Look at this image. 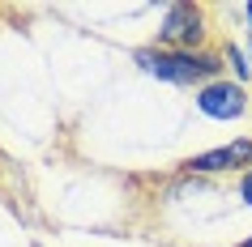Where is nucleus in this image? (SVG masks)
<instances>
[{"instance_id": "1", "label": "nucleus", "mask_w": 252, "mask_h": 247, "mask_svg": "<svg viewBox=\"0 0 252 247\" xmlns=\"http://www.w3.org/2000/svg\"><path fill=\"white\" fill-rule=\"evenodd\" d=\"M137 68L150 73L158 81H171V85H214L222 81V55L214 52H162V47H146L137 52Z\"/></svg>"}, {"instance_id": "2", "label": "nucleus", "mask_w": 252, "mask_h": 247, "mask_svg": "<svg viewBox=\"0 0 252 247\" xmlns=\"http://www.w3.org/2000/svg\"><path fill=\"white\" fill-rule=\"evenodd\" d=\"M158 43H162V52H201V43H205V9L188 4V0L171 4L158 26Z\"/></svg>"}, {"instance_id": "3", "label": "nucleus", "mask_w": 252, "mask_h": 247, "mask_svg": "<svg viewBox=\"0 0 252 247\" xmlns=\"http://www.w3.org/2000/svg\"><path fill=\"white\" fill-rule=\"evenodd\" d=\"M239 166H252V141L248 137H239L231 145H218V149H205V154L184 162L188 175H226V170H239Z\"/></svg>"}, {"instance_id": "4", "label": "nucleus", "mask_w": 252, "mask_h": 247, "mask_svg": "<svg viewBox=\"0 0 252 247\" xmlns=\"http://www.w3.org/2000/svg\"><path fill=\"white\" fill-rule=\"evenodd\" d=\"M197 111L210 119H239L248 111V94H244V85L222 77L214 85H205V90H197Z\"/></svg>"}, {"instance_id": "5", "label": "nucleus", "mask_w": 252, "mask_h": 247, "mask_svg": "<svg viewBox=\"0 0 252 247\" xmlns=\"http://www.w3.org/2000/svg\"><path fill=\"white\" fill-rule=\"evenodd\" d=\"M226 60H231V73H235V85H244L252 77V55L244 47H226Z\"/></svg>"}, {"instance_id": "6", "label": "nucleus", "mask_w": 252, "mask_h": 247, "mask_svg": "<svg viewBox=\"0 0 252 247\" xmlns=\"http://www.w3.org/2000/svg\"><path fill=\"white\" fill-rule=\"evenodd\" d=\"M239 200L252 209V170H244V179H239Z\"/></svg>"}, {"instance_id": "7", "label": "nucleus", "mask_w": 252, "mask_h": 247, "mask_svg": "<svg viewBox=\"0 0 252 247\" xmlns=\"http://www.w3.org/2000/svg\"><path fill=\"white\" fill-rule=\"evenodd\" d=\"M244 13H248V22H252V4H244Z\"/></svg>"}, {"instance_id": "8", "label": "nucleus", "mask_w": 252, "mask_h": 247, "mask_svg": "<svg viewBox=\"0 0 252 247\" xmlns=\"http://www.w3.org/2000/svg\"><path fill=\"white\" fill-rule=\"evenodd\" d=\"M235 247H252V239H244V243H235Z\"/></svg>"}, {"instance_id": "9", "label": "nucleus", "mask_w": 252, "mask_h": 247, "mask_svg": "<svg viewBox=\"0 0 252 247\" xmlns=\"http://www.w3.org/2000/svg\"><path fill=\"white\" fill-rule=\"evenodd\" d=\"M248 55H252V47H248Z\"/></svg>"}]
</instances>
